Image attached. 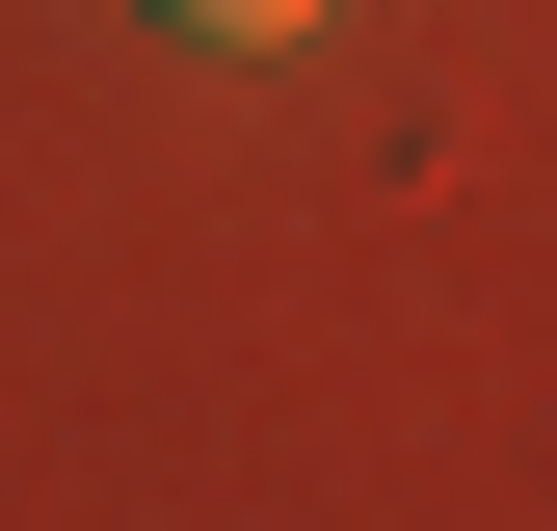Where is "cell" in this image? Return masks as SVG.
<instances>
[{"label":"cell","mask_w":557,"mask_h":531,"mask_svg":"<svg viewBox=\"0 0 557 531\" xmlns=\"http://www.w3.org/2000/svg\"><path fill=\"white\" fill-rule=\"evenodd\" d=\"M160 27H213V53H293V27H319V0H160Z\"/></svg>","instance_id":"obj_1"}]
</instances>
